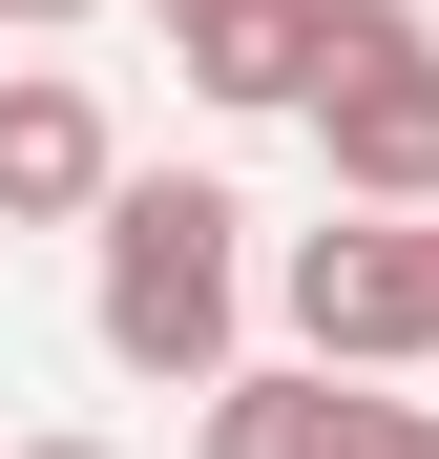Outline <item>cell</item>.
<instances>
[{"label": "cell", "mask_w": 439, "mask_h": 459, "mask_svg": "<svg viewBox=\"0 0 439 459\" xmlns=\"http://www.w3.org/2000/svg\"><path fill=\"white\" fill-rule=\"evenodd\" d=\"M231 314H251V209L209 168L105 188V355L168 376V397H209V376H231Z\"/></svg>", "instance_id": "cell-1"}, {"label": "cell", "mask_w": 439, "mask_h": 459, "mask_svg": "<svg viewBox=\"0 0 439 459\" xmlns=\"http://www.w3.org/2000/svg\"><path fill=\"white\" fill-rule=\"evenodd\" d=\"M314 146H335V209H439V22L418 0L314 22Z\"/></svg>", "instance_id": "cell-2"}, {"label": "cell", "mask_w": 439, "mask_h": 459, "mask_svg": "<svg viewBox=\"0 0 439 459\" xmlns=\"http://www.w3.org/2000/svg\"><path fill=\"white\" fill-rule=\"evenodd\" d=\"M293 334H314V376L439 355V209H335V230H293Z\"/></svg>", "instance_id": "cell-3"}, {"label": "cell", "mask_w": 439, "mask_h": 459, "mask_svg": "<svg viewBox=\"0 0 439 459\" xmlns=\"http://www.w3.org/2000/svg\"><path fill=\"white\" fill-rule=\"evenodd\" d=\"M209 459H439V418L356 376H209Z\"/></svg>", "instance_id": "cell-4"}, {"label": "cell", "mask_w": 439, "mask_h": 459, "mask_svg": "<svg viewBox=\"0 0 439 459\" xmlns=\"http://www.w3.org/2000/svg\"><path fill=\"white\" fill-rule=\"evenodd\" d=\"M126 168H105V105L63 63H0V230H84Z\"/></svg>", "instance_id": "cell-5"}, {"label": "cell", "mask_w": 439, "mask_h": 459, "mask_svg": "<svg viewBox=\"0 0 439 459\" xmlns=\"http://www.w3.org/2000/svg\"><path fill=\"white\" fill-rule=\"evenodd\" d=\"M314 22L335 0H168V63L209 105H314Z\"/></svg>", "instance_id": "cell-6"}, {"label": "cell", "mask_w": 439, "mask_h": 459, "mask_svg": "<svg viewBox=\"0 0 439 459\" xmlns=\"http://www.w3.org/2000/svg\"><path fill=\"white\" fill-rule=\"evenodd\" d=\"M0 22H84V0H0Z\"/></svg>", "instance_id": "cell-7"}, {"label": "cell", "mask_w": 439, "mask_h": 459, "mask_svg": "<svg viewBox=\"0 0 439 459\" xmlns=\"http://www.w3.org/2000/svg\"><path fill=\"white\" fill-rule=\"evenodd\" d=\"M22 459H105V438H22Z\"/></svg>", "instance_id": "cell-8"}]
</instances>
